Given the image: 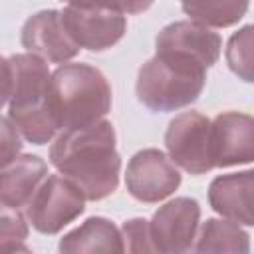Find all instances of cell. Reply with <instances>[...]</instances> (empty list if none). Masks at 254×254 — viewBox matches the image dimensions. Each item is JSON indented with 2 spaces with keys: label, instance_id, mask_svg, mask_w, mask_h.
I'll return each instance as SVG.
<instances>
[{
  "label": "cell",
  "instance_id": "ac0fdd59",
  "mask_svg": "<svg viewBox=\"0 0 254 254\" xmlns=\"http://www.w3.org/2000/svg\"><path fill=\"white\" fill-rule=\"evenodd\" d=\"M224 58L238 79L254 83V24L238 28V32L228 38Z\"/></svg>",
  "mask_w": 254,
  "mask_h": 254
},
{
  "label": "cell",
  "instance_id": "9a60e30c",
  "mask_svg": "<svg viewBox=\"0 0 254 254\" xmlns=\"http://www.w3.org/2000/svg\"><path fill=\"white\" fill-rule=\"evenodd\" d=\"M48 179V165L38 155H20L2 169V206L20 210L28 206L40 185Z\"/></svg>",
  "mask_w": 254,
  "mask_h": 254
},
{
  "label": "cell",
  "instance_id": "ba28073f",
  "mask_svg": "<svg viewBox=\"0 0 254 254\" xmlns=\"http://www.w3.org/2000/svg\"><path fill=\"white\" fill-rule=\"evenodd\" d=\"M181 173L177 165L155 147L137 151L125 171V187L139 202H159L171 196L181 187Z\"/></svg>",
  "mask_w": 254,
  "mask_h": 254
},
{
  "label": "cell",
  "instance_id": "277c9868",
  "mask_svg": "<svg viewBox=\"0 0 254 254\" xmlns=\"http://www.w3.org/2000/svg\"><path fill=\"white\" fill-rule=\"evenodd\" d=\"M206 83V67L177 52H155L137 73V99L155 113L183 109L198 99Z\"/></svg>",
  "mask_w": 254,
  "mask_h": 254
},
{
  "label": "cell",
  "instance_id": "9c48e42d",
  "mask_svg": "<svg viewBox=\"0 0 254 254\" xmlns=\"http://www.w3.org/2000/svg\"><path fill=\"white\" fill-rule=\"evenodd\" d=\"M200 220V204L190 196H177L159 206L149 220L155 242L165 254H189Z\"/></svg>",
  "mask_w": 254,
  "mask_h": 254
},
{
  "label": "cell",
  "instance_id": "8992f818",
  "mask_svg": "<svg viewBox=\"0 0 254 254\" xmlns=\"http://www.w3.org/2000/svg\"><path fill=\"white\" fill-rule=\"evenodd\" d=\"M85 194L65 177L48 175L26 206L30 224L40 234H58L85 210Z\"/></svg>",
  "mask_w": 254,
  "mask_h": 254
},
{
  "label": "cell",
  "instance_id": "7c38bea8",
  "mask_svg": "<svg viewBox=\"0 0 254 254\" xmlns=\"http://www.w3.org/2000/svg\"><path fill=\"white\" fill-rule=\"evenodd\" d=\"M155 50L189 56L208 69L220 58L222 40L210 28H204L192 20H179V22L167 24L157 34Z\"/></svg>",
  "mask_w": 254,
  "mask_h": 254
},
{
  "label": "cell",
  "instance_id": "4fadbf2b",
  "mask_svg": "<svg viewBox=\"0 0 254 254\" xmlns=\"http://www.w3.org/2000/svg\"><path fill=\"white\" fill-rule=\"evenodd\" d=\"M208 202L222 218L254 226V169L214 177L208 185Z\"/></svg>",
  "mask_w": 254,
  "mask_h": 254
},
{
  "label": "cell",
  "instance_id": "5bb4252c",
  "mask_svg": "<svg viewBox=\"0 0 254 254\" xmlns=\"http://www.w3.org/2000/svg\"><path fill=\"white\" fill-rule=\"evenodd\" d=\"M58 254H123L121 228L105 216H89L60 238Z\"/></svg>",
  "mask_w": 254,
  "mask_h": 254
},
{
  "label": "cell",
  "instance_id": "7a4b0ae2",
  "mask_svg": "<svg viewBox=\"0 0 254 254\" xmlns=\"http://www.w3.org/2000/svg\"><path fill=\"white\" fill-rule=\"evenodd\" d=\"M6 117L32 145H46L60 131L52 109V73L48 62L34 54L2 60Z\"/></svg>",
  "mask_w": 254,
  "mask_h": 254
},
{
  "label": "cell",
  "instance_id": "2e32d148",
  "mask_svg": "<svg viewBox=\"0 0 254 254\" xmlns=\"http://www.w3.org/2000/svg\"><path fill=\"white\" fill-rule=\"evenodd\" d=\"M189 254H250V234L228 218H206Z\"/></svg>",
  "mask_w": 254,
  "mask_h": 254
},
{
  "label": "cell",
  "instance_id": "ffe728a7",
  "mask_svg": "<svg viewBox=\"0 0 254 254\" xmlns=\"http://www.w3.org/2000/svg\"><path fill=\"white\" fill-rule=\"evenodd\" d=\"M28 236V222L20 214V210L4 208L2 206V232H0V246L10 244H24Z\"/></svg>",
  "mask_w": 254,
  "mask_h": 254
},
{
  "label": "cell",
  "instance_id": "e0dca14e",
  "mask_svg": "<svg viewBox=\"0 0 254 254\" xmlns=\"http://www.w3.org/2000/svg\"><path fill=\"white\" fill-rule=\"evenodd\" d=\"M183 12L204 28H226L238 24L248 12V2H192L183 4Z\"/></svg>",
  "mask_w": 254,
  "mask_h": 254
},
{
  "label": "cell",
  "instance_id": "6da1fadb",
  "mask_svg": "<svg viewBox=\"0 0 254 254\" xmlns=\"http://www.w3.org/2000/svg\"><path fill=\"white\" fill-rule=\"evenodd\" d=\"M111 121L65 131L50 147V165L71 181L87 200H103L119 187L121 157Z\"/></svg>",
  "mask_w": 254,
  "mask_h": 254
},
{
  "label": "cell",
  "instance_id": "d6986e66",
  "mask_svg": "<svg viewBox=\"0 0 254 254\" xmlns=\"http://www.w3.org/2000/svg\"><path fill=\"white\" fill-rule=\"evenodd\" d=\"M123 254H165L155 242L151 224L147 218L135 216L121 224Z\"/></svg>",
  "mask_w": 254,
  "mask_h": 254
},
{
  "label": "cell",
  "instance_id": "8fae6325",
  "mask_svg": "<svg viewBox=\"0 0 254 254\" xmlns=\"http://www.w3.org/2000/svg\"><path fill=\"white\" fill-rule=\"evenodd\" d=\"M214 167H234L254 161V117L224 111L212 121Z\"/></svg>",
  "mask_w": 254,
  "mask_h": 254
},
{
  "label": "cell",
  "instance_id": "5b68a950",
  "mask_svg": "<svg viewBox=\"0 0 254 254\" xmlns=\"http://www.w3.org/2000/svg\"><path fill=\"white\" fill-rule=\"evenodd\" d=\"M165 147L169 159L190 175H204L214 169L212 121L198 111H185L169 121Z\"/></svg>",
  "mask_w": 254,
  "mask_h": 254
},
{
  "label": "cell",
  "instance_id": "30bf717a",
  "mask_svg": "<svg viewBox=\"0 0 254 254\" xmlns=\"http://www.w3.org/2000/svg\"><path fill=\"white\" fill-rule=\"evenodd\" d=\"M20 42L28 54L40 56L52 64H67L79 54V48L69 38L60 10H40L32 14L20 32Z\"/></svg>",
  "mask_w": 254,
  "mask_h": 254
},
{
  "label": "cell",
  "instance_id": "52a82bcc",
  "mask_svg": "<svg viewBox=\"0 0 254 254\" xmlns=\"http://www.w3.org/2000/svg\"><path fill=\"white\" fill-rule=\"evenodd\" d=\"M64 26L81 50L103 52L115 46L127 30V14L115 6H79L65 4L62 10Z\"/></svg>",
  "mask_w": 254,
  "mask_h": 254
},
{
  "label": "cell",
  "instance_id": "3957f363",
  "mask_svg": "<svg viewBox=\"0 0 254 254\" xmlns=\"http://www.w3.org/2000/svg\"><path fill=\"white\" fill-rule=\"evenodd\" d=\"M50 93L60 133L95 125L111 109V85L89 64H64L54 69Z\"/></svg>",
  "mask_w": 254,
  "mask_h": 254
},
{
  "label": "cell",
  "instance_id": "44dd1931",
  "mask_svg": "<svg viewBox=\"0 0 254 254\" xmlns=\"http://www.w3.org/2000/svg\"><path fill=\"white\" fill-rule=\"evenodd\" d=\"M22 151V141L18 135V129L10 123L8 117H2V165H10L18 159V153Z\"/></svg>",
  "mask_w": 254,
  "mask_h": 254
},
{
  "label": "cell",
  "instance_id": "7402d4cb",
  "mask_svg": "<svg viewBox=\"0 0 254 254\" xmlns=\"http://www.w3.org/2000/svg\"><path fill=\"white\" fill-rule=\"evenodd\" d=\"M2 254H32V250L24 244H10V246H0Z\"/></svg>",
  "mask_w": 254,
  "mask_h": 254
}]
</instances>
